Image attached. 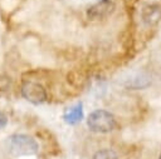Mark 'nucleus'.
Here are the masks:
<instances>
[{
  "label": "nucleus",
  "mask_w": 161,
  "mask_h": 159,
  "mask_svg": "<svg viewBox=\"0 0 161 159\" xmlns=\"http://www.w3.org/2000/svg\"><path fill=\"white\" fill-rule=\"evenodd\" d=\"M8 148L14 156H28L38 153V143L29 135L14 134L8 140Z\"/></svg>",
  "instance_id": "1"
},
{
  "label": "nucleus",
  "mask_w": 161,
  "mask_h": 159,
  "mask_svg": "<svg viewBox=\"0 0 161 159\" xmlns=\"http://www.w3.org/2000/svg\"><path fill=\"white\" fill-rule=\"evenodd\" d=\"M87 125L92 131L109 133L116 126V119L109 111L103 109H97L88 115Z\"/></svg>",
  "instance_id": "2"
},
{
  "label": "nucleus",
  "mask_w": 161,
  "mask_h": 159,
  "mask_svg": "<svg viewBox=\"0 0 161 159\" xmlns=\"http://www.w3.org/2000/svg\"><path fill=\"white\" fill-rule=\"evenodd\" d=\"M21 95L33 104H42L47 100L44 86L35 81H24L21 85Z\"/></svg>",
  "instance_id": "3"
},
{
  "label": "nucleus",
  "mask_w": 161,
  "mask_h": 159,
  "mask_svg": "<svg viewBox=\"0 0 161 159\" xmlns=\"http://www.w3.org/2000/svg\"><path fill=\"white\" fill-rule=\"evenodd\" d=\"M114 3L112 0H98L87 10V16L91 20H102L114 11Z\"/></svg>",
  "instance_id": "4"
},
{
  "label": "nucleus",
  "mask_w": 161,
  "mask_h": 159,
  "mask_svg": "<svg viewBox=\"0 0 161 159\" xmlns=\"http://www.w3.org/2000/svg\"><path fill=\"white\" fill-rule=\"evenodd\" d=\"M141 19L143 24L152 26L161 20V6L158 4H147L141 10Z\"/></svg>",
  "instance_id": "5"
},
{
  "label": "nucleus",
  "mask_w": 161,
  "mask_h": 159,
  "mask_svg": "<svg viewBox=\"0 0 161 159\" xmlns=\"http://www.w3.org/2000/svg\"><path fill=\"white\" fill-rule=\"evenodd\" d=\"M84 114H83V103L79 101L77 104H74L73 106L65 109V111L63 113V119L67 124L70 125H75L79 121H82Z\"/></svg>",
  "instance_id": "6"
},
{
  "label": "nucleus",
  "mask_w": 161,
  "mask_h": 159,
  "mask_svg": "<svg viewBox=\"0 0 161 159\" xmlns=\"http://www.w3.org/2000/svg\"><path fill=\"white\" fill-rule=\"evenodd\" d=\"M150 84L148 81V78L145 76L143 74H140V75H136L135 78L132 79H128V84L127 86L130 88H133V89H140V88H145Z\"/></svg>",
  "instance_id": "7"
},
{
  "label": "nucleus",
  "mask_w": 161,
  "mask_h": 159,
  "mask_svg": "<svg viewBox=\"0 0 161 159\" xmlns=\"http://www.w3.org/2000/svg\"><path fill=\"white\" fill-rule=\"evenodd\" d=\"M93 159H118V156L111 149H102V150H98L94 154Z\"/></svg>",
  "instance_id": "8"
},
{
  "label": "nucleus",
  "mask_w": 161,
  "mask_h": 159,
  "mask_svg": "<svg viewBox=\"0 0 161 159\" xmlns=\"http://www.w3.org/2000/svg\"><path fill=\"white\" fill-rule=\"evenodd\" d=\"M10 79L6 76H0V90H9Z\"/></svg>",
  "instance_id": "9"
},
{
  "label": "nucleus",
  "mask_w": 161,
  "mask_h": 159,
  "mask_svg": "<svg viewBox=\"0 0 161 159\" xmlns=\"http://www.w3.org/2000/svg\"><path fill=\"white\" fill-rule=\"evenodd\" d=\"M6 124H8V118H6V115L0 111V130L4 129V128L6 126Z\"/></svg>",
  "instance_id": "10"
},
{
  "label": "nucleus",
  "mask_w": 161,
  "mask_h": 159,
  "mask_svg": "<svg viewBox=\"0 0 161 159\" xmlns=\"http://www.w3.org/2000/svg\"><path fill=\"white\" fill-rule=\"evenodd\" d=\"M158 159H161V153H160V155H158Z\"/></svg>",
  "instance_id": "11"
}]
</instances>
